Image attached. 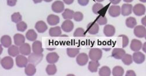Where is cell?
<instances>
[{
    "instance_id": "6da1fadb",
    "label": "cell",
    "mask_w": 146,
    "mask_h": 76,
    "mask_svg": "<svg viewBox=\"0 0 146 76\" xmlns=\"http://www.w3.org/2000/svg\"><path fill=\"white\" fill-rule=\"evenodd\" d=\"M102 50L100 48H94L90 50L89 56L90 59L93 61H99L102 57Z\"/></svg>"
},
{
    "instance_id": "7a4b0ae2",
    "label": "cell",
    "mask_w": 146,
    "mask_h": 76,
    "mask_svg": "<svg viewBox=\"0 0 146 76\" xmlns=\"http://www.w3.org/2000/svg\"><path fill=\"white\" fill-rule=\"evenodd\" d=\"M1 64L4 69L10 70L13 67L14 61L11 57L10 56H6L1 59Z\"/></svg>"
},
{
    "instance_id": "3957f363",
    "label": "cell",
    "mask_w": 146,
    "mask_h": 76,
    "mask_svg": "<svg viewBox=\"0 0 146 76\" xmlns=\"http://www.w3.org/2000/svg\"><path fill=\"white\" fill-rule=\"evenodd\" d=\"M43 57V54H37L33 52L29 55L28 59L30 63L34 64L35 65H36L41 61Z\"/></svg>"
},
{
    "instance_id": "277c9868",
    "label": "cell",
    "mask_w": 146,
    "mask_h": 76,
    "mask_svg": "<svg viewBox=\"0 0 146 76\" xmlns=\"http://www.w3.org/2000/svg\"><path fill=\"white\" fill-rule=\"evenodd\" d=\"M52 10L54 12L57 13H62L64 9V3L60 1H56L52 5Z\"/></svg>"
},
{
    "instance_id": "5b68a950",
    "label": "cell",
    "mask_w": 146,
    "mask_h": 76,
    "mask_svg": "<svg viewBox=\"0 0 146 76\" xmlns=\"http://www.w3.org/2000/svg\"><path fill=\"white\" fill-rule=\"evenodd\" d=\"M132 10L135 15L140 16L144 15L146 12V9L143 4L137 3L134 6Z\"/></svg>"
},
{
    "instance_id": "8992f818",
    "label": "cell",
    "mask_w": 146,
    "mask_h": 76,
    "mask_svg": "<svg viewBox=\"0 0 146 76\" xmlns=\"http://www.w3.org/2000/svg\"><path fill=\"white\" fill-rule=\"evenodd\" d=\"M134 33L136 36L139 38H142L146 35V28L143 26H137L134 28Z\"/></svg>"
},
{
    "instance_id": "52a82bcc",
    "label": "cell",
    "mask_w": 146,
    "mask_h": 76,
    "mask_svg": "<svg viewBox=\"0 0 146 76\" xmlns=\"http://www.w3.org/2000/svg\"><path fill=\"white\" fill-rule=\"evenodd\" d=\"M16 64L19 67H24L28 65L29 59L24 56L19 55L16 59Z\"/></svg>"
},
{
    "instance_id": "ba28073f",
    "label": "cell",
    "mask_w": 146,
    "mask_h": 76,
    "mask_svg": "<svg viewBox=\"0 0 146 76\" xmlns=\"http://www.w3.org/2000/svg\"><path fill=\"white\" fill-rule=\"evenodd\" d=\"M133 60L135 63L141 64L143 63L145 60V56L144 54L140 51H136L133 54Z\"/></svg>"
},
{
    "instance_id": "9c48e42d",
    "label": "cell",
    "mask_w": 146,
    "mask_h": 76,
    "mask_svg": "<svg viewBox=\"0 0 146 76\" xmlns=\"http://www.w3.org/2000/svg\"><path fill=\"white\" fill-rule=\"evenodd\" d=\"M108 13L112 17L115 18L118 17L121 14V8L119 6L112 5L109 7Z\"/></svg>"
},
{
    "instance_id": "30bf717a",
    "label": "cell",
    "mask_w": 146,
    "mask_h": 76,
    "mask_svg": "<svg viewBox=\"0 0 146 76\" xmlns=\"http://www.w3.org/2000/svg\"><path fill=\"white\" fill-rule=\"evenodd\" d=\"M88 56L85 53H83L79 54L76 58L77 63L80 66L86 65L88 63Z\"/></svg>"
},
{
    "instance_id": "8fae6325",
    "label": "cell",
    "mask_w": 146,
    "mask_h": 76,
    "mask_svg": "<svg viewBox=\"0 0 146 76\" xmlns=\"http://www.w3.org/2000/svg\"><path fill=\"white\" fill-rule=\"evenodd\" d=\"M87 31L91 35H95L99 31V25L95 22H90L87 26Z\"/></svg>"
},
{
    "instance_id": "7c38bea8",
    "label": "cell",
    "mask_w": 146,
    "mask_h": 76,
    "mask_svg": "<svg viewBox=\"0 0 146 76\" xmlns=\"http://www.w3.org/2000/svg\"><path fill=\"white\" fill-rule=\"evenodd\" d=\"M125 54V51L123 49L120 48H115L112 52V56L117 59H122Z\"/></svg>"
},
{
    "instance_id": "4fadbf2b",
    "label": "cell",
    "mask_w": 146,
    "mask_h": 76,
    "mask_svg": "<svg viewBox=\"0 0 146 76\" xmlns=\"http://www.w3.org/2000/svg\"><path fill=\"white\" fill-rule=\"evenodd\" d=\"M61 28L65 32H70L74 28V24L71 20H66L61 25Z\"/></svg>"
},
{
    "instance_id": "5bb4252c",
    "label": "cell",
    "mask_w": 146,
    "mask_h": 76,
    "mask_svg": "<svg viewBox=\"0 0 146 76\" xmlns=\"http://www.w3.org/2000/svg\"><path fill=\"white\" fill-rule=\"evenodd\" d=\"M132 5L129 3H124L122 5L121 8V14L123 16H128L132 13Z\"/></svg>"
},
{
    "instance_id": "9a60e30c",
    "label": "cell",
    "mask_w": 146,
    "mask_h": 76,
    "mask_svg": "<svg viewBox=\"0 0 146 76\" xmlns=\"http://www.w3.org/2000/svg\"><path fill=\"white\" fill-rule=\"evenodd\" d=\"M32 50L33 52L37 54H40L43 51V49L42 47V43L40 41H36L32 44Z\"/></svg>"
},
{
    "instance_id": "2e32d148",
    "label": "cell",
    "mask_w": 146,
    "mask_h": 76,
    "mask_svg": "<svg viewBox=\"0 0 146 76\" xmlns=\"http://www.w3.org/2000/svg\"><path fill=\"white\" fill-rule=\"evenodd\" d=\"M103 32L107 37H111L114 36L115 33V28L111 25H106L103 29Z\"/></svg>"
},
{
    "instance_id": "e0dca14e",
    "label": "cell",
    "mask_w": 146,
    "mask_h": 76,
    "mask_svg": "<svg viewBox=\"0 0 146 76\" xmlns=\"http://www.w3.org/2000/svg\"><path fill=\"white\" fill-rule=\"evenodd\" d=\"M142 48V43L140 40L136 39H132L131 42L130 48L132 51H138Z\"/></svg>"
},
{
    "instance_id": "ac0fdd59",
    "label": "cell",
    "mask_w": 146,
    "mask_h": 76,
    "mask_svg": "<svg viewBox=\"0 0 146 76\" xmlns=\"http://www.w3.org/2000/svg\"><path fill=\"white\" fill-rule=\"evenodd\" d=\"M59 59V56L55 52L49 53L47 55L46 57L47 62L52 64L56 63L58 61Z\"/></svg>"
},
{
    "instance_id": "d6986e66",
    "label": "cell",
    "mask_w": 146,
    "mask_h": 76,
    "mask_svg": "<svg viewBox=\"0 0 146 76\" xmlns=\"http://www.w3.org/2000/svg\"><path fill=\"white\" fill-rule=\"evenodd\" d=\"M35 27L38 32L40 33H43L48 29L47 25L46 23L42 20H40L36 22Z\"/></svg>"
},
{
    "instance_id": "ffe728a7",
    "label": "cell",
    "mask_w": 146,
    "mask_h": 76,
    "mask_svg": "<svg viewBox=\"0 0 146 76\" xmlns=\"http://www.w3.org/2000/svg\"><path fill=\"white\" fill-rule=\"evenodd\" d=\"M19 48L20 53L22 55L28 56L31 54V47L29 44H23Z\"/></svg>"
},
{
    "instance_id": "44dd1931",
    "label": "cell",
    "mask_w": 146,
    "mask_h": 76,
    "mask_svg": "<svg viewBox=\"0 0 146 76\" xmlns=\"http://www.w3.org/2000/svg\"><path fill=\"white\" fill-rule=\"evenodd\" d=\"M14 43L17 46H20L25 43V37L23 35L20 33L15 34L13 37Z\"/></svg>"
},
{
    "instance_id": "7402d4cb",
    "label": "cell",
    "mask_w": 146,
    "mask_h": 76,
    "mask_svg": "<svg viewBox=\"0 0 146 76\" xmlns=\"http://www.w3.org/2000/svg\"><path fill=\"white\" fill-rule=\"evenodd\" d=\"M47 21L50 25H55L59 23L60 18L58 15L51 14L48 16Z\"/></svg>"
},
{
    "instance_id": "603a6c76",
    "label": "cell",
    "mask_w": 146,
    "mask_h": 76,
    "mask_svg": "<svg viewBox=\"0 0 146 76\" xmlns=\"http://www.w3.org/2000/svg\"><path fill=\"white\" fill-rule=\"evenodd\" d=\"M25 72L27 76H31L35 75L36 72L35 66L34 64L30 63L25 67Z\"/></svg>"
},
{
    "instance_id": "cb8c5ba5",
    "label": "cell",
    "mask_w": 146,
    "mask_h": 76,
    "mask_svg": "<svg viewBox=\"0 0 146 76\" xmlns=\"http://www.w3.org/2000/svg\"><path fill=\"white\" fill-rule=\"evenodd\" d=\"M1 42L2 46L6 48H9L12 44L11 37L8 35H5L1 38Z\"/></svg>"
},
{
    "instance_id": "d4e9b609",
    "label": "cell",
    "mask_w": 146,
    "mask_h": 76,
    "mask_svg": "<svg viewBox=\"0 0 146 76\" xmlns=\"http://www.w3.org/2000/svg\"><path fill=\"white\" fill-rule=\"evenodd\" d=\"M49 34L52 37L59 36L62 34V31L60 26L52 27L49 30Z\"/></svg>"
},
{
    "instance_id": "484cf974",
    "label": "cell",
    "mask_w": 146,
    "mask_h": 76,
    "mask_svg": "<svg viewBox=\"0 0 146 76\" xmlns=\"http://www.w3.org/2000/svg\"><path fill=\"white\" fill-rule=\"evenodd\" d=\"M8 53L9 55L13 57L17 56L19 55L20 53L19 48L17 45H12L8 48Z\"/></svg>"
},
{
    "instance_id": "4316f807",
    "label": "cell",
    "mask_w": 146,
    "mask_h": 76,
    "mask_svg": "<svg viewBox=\"0 0 146 76\" xmlns=\"http://www.w3.org/2000/svg\"><path fill=\"white\" fill-rule=\"evenodd\" d=\"M100 66V64L98 61H91L89 63L88 68L90 72L92 73L96 72L98 70V68Z\"/></svg>"
},
{
    "instance_id": "83f0119b",
    "label": "cell",
    "mask_w": 146,
    "mask_h": 76,
    "mask_svg": "<svg viewBox=\"0 0 146 76\" xmlns=\"http://www.w3.org/2000/svg\"><path fill=\"white\" fill-rule=\"evenodd\" d=\"M26 37L30 41H35L37 38V34L33 29L29 30L26 33Z\"/></svg>"
},
{
    "instance_id": "f1b7e54d",
    "label": "cell",
    "mask_w": 146,
    "mask_h": 76,
    "mask_svg": "<svg viewBox=\"0 0 146 76\" xmlns=\"http://www.w3.org/2000/svg\"><path fill=\"white\" fill-rule=\"evenodd\" d=\"M75 13L73 10L69 9H66L62 13V16L65 19L70 20L73 18V16Z\"/></svg>"
},
{
    "instance_id": "f546056e",
    "label": "cell",
    "mask_w": 146,
    "mask_h": 76,
    "mask_svg": "<svg viewBox=\"0 0 146 76\" xmlns=\"http://www.w3.org/2000/svg\"><path fill=\"white\" fill-rule=\"evenodd\" d=\"M136 20L134 17H130L127 18L125 20V24L127 27L129 28H133L136 25Z\"/></svg>"
},
{
    "instance_id": "4dcf8cb0",
    "label": "cell",
    "mask_w": 146,
    "mask_h": 76,
    "mask_svg": "<svg viewBox=\"0 0 146 76\" xmlns=\"http://www.w3.org/2000/svg\"><path fill=\"white\" fill-rule=\"evenodd\" d=\"M80 49L77 48H69L67 49L66 52L69 57L74 58L76 57L79 53Z\"/></svg>"
},
{
    "instance_id": "1f68e13d",
    "label": "cell",
    "mask_w": 146,
    "mask_h": 76,
    "mask_svg": "<svg viewBox=\"0 0 146 76\" xmlns=\"http://www.w3.org/2000/svg\"><path fill=\"white\" fill-rule=\"evenodd\" d=\"M124 73L123 68L121 66H117L112 70L113 75L114 76H122Z\"/></svg>"
},
{
    "instance_id": "d6a6232c",
    "label": "cell",
    "mask_w": 146,
    "mask_h": 76,
    "mask_svg": "<svg viewBox=\"0 0 146 76\" xmlns=\"http://www.w3.org/2000/svg\"><path fill=\"white\" fill-rule=\"evenodd\" d=\"M99 75L100 76H109L111 75V71L108 67H102L99 70Z\"/></svg>"
},
{
    "instance_id": "836d02e7",
    "label": "cell",
    "mask_w": 146,
    "mask_h": 76,
    "mask_svg": "<svg viewBox=\"0 0 146 76\" xmlns=\"http://www.w3.org/2000/svg\"><path fill=\"white\" fill-rule=\"evenodd\" d=\"M121 59L123 63L126 65H129L133 62V57L129 54H125Z\"/></svg>"
},
{
    "instance_id": "e575fe53",
    "label": "cell",
    "mask_w": 146,
    "mask_h": 76,
    "mask_svg": "<svg viewBox=\"0 0 146 76\" xmlns=\"http://www.w3.org/2000/svg\"><path fill=\"white\" fill-rule=\"evenodd\" d=\"M57 71V67L54 64L48 65L46 68V71L48 75H54Z\"/></svg>"
},
{
    "instance_id": "d590c367",
    "label": "cell",
    "mask_w": 146,
    "mask_h": 76,
    "mask_svg": "<svg viewBox=\"0 0 146 76\" xmlns=\"http://www.w3.org/2000/svg\"><path fill=\"white\" fill-rule=\"evenodd\" d=\"M104 6L101 3H96L93 5L92 7V11L95 14L97 15L100 13L102 10Z\"/></svg>"
},
{
    "instance_id": "8d00e7d4",
    "label": "cell",
    "mask_w": 146,
    "mask_h": 76,
    "mask_svg": "<svg viewBox=\"0 0 146 76\" xmlns=\"http://www.w3.org/2000/svg\"><path fill=\"white\" fill-rule=\"evenodd\" d=\"M11 20L13 22L18 23L22 20V16L19 12L15 13L12 15Z\"/></svg>"
},
{
    "instance_id": "74e56055",
    "label": "cell",
    "mask_w": 146,
    "mask_h": 76,
    "mask_svg": "<svg viewBox=\"0 0 146 76\" xmlns=\"http://www.w3.org/2000/svg\"><path fill=\"white\" fill-rule=\"evenodd\" d=\"M17 27L18 30L23 32L26 30L28 27V26L24 21H21L17 23Z\"/></svg>"
},
{
    "instance_id": "f35d334b",
    "label": "cell",
    "mask_w": 146,
    "mask_h": 76,
    "mask_svg": "<svg viewBox=\"0 0 146 76\" xmlns=\"http://www.w3.org/2000/svg\"><path fill=\"white\" fill-rule=\"evenodd\" d=\"M96 21L98 24L100 25H104L107 23V19L106 16L100 15L96 19Z\"/></svg>"
},
{
    "instance_id": "ab89813d",
    "label": "cell",
    "mask_w": 146,
    "mask_h": 76,
    "mask_svg": "<svg viewBox=\"0 0 146 76\" xmlns=\"http://www.w3.org/2000/svg\"><path fill=\"white\" fill-rule=\"evenodd\" d=\"M73 36L74 37H84L85 36V31L83 28L78 27L76 29L74 32Z\"/></svg>"
},
{
    "instance_id": "60d3db41",
    "label": "cell",
    "mask_w": 146,
    "mask_h": 76,
    "mask_svg": "<svg viewBox=\"0 0 146 76\" xmlns=\"http://www.w3.org/2000/svg\"><path fill=\"white\" fill-rule=\"evenodd\" d=\"M84 15L82 13L80 12H76L75 13L73 16L74 20L77 22L81 21L83 19Z\"/></svg>"
},
{
    "instance_id": "b9f144b4",
    "label": "cell",
    "mask_w": 146,
    "mask_h": 76,
    "mask_svg": "<svg viewBox=\"0 0 146 76\" xmlns=\"http://www.w3.org/2000/svg\"><path fill=\"white\" fill-rule=\"evenodd\" d=\"M119 37H121L123 39V48H125L128 46L129 43V39L127 36L124 35H120Z\"/></svg>"
},
{
    "instance_id": "7bdbcfd3",
    "label": "cell",
    "mask_w": 146,
    "mask_h": 76,
    "mask_svg": "<svg viewBox=\"0 0 146 76\" xmlns=\"http://www.w3.org/2000/svg\"><path fill=\"white\" fill-rule=\"evenodd\" d=\"M78 2L82 6H86L88 4L89 0H78Z\"/></svg>"
},
{
    "instance_id": "ee69618b",
    "label": "cell",
    "mask_w": 146,
    "mask_h": 76,
    "mask_svg": "<svg viewBox=\"0 0 146 76\" xmlns=\"http://www.w3.org/2000/svg\"><path fill=\"white\" fill-rule=\"evenodd\" d=\"M17 0H7V4L10 7H14L17 4Z\"/></svg>"
},
{
    "instance_id": "f6af8a7d",
    "label": "cell",
    "mask_w": 146,
    "mask_h": 76,
    "mask_svg": "<svg viewBox=\"0 0 146 76\" xmlns=\"http://www.w3.org/2000/svg\"><path fill=\"white\" fill-rule=\"evenodd\" d=\"M136 73L133 70H129L126 72L125 76H136Z\"/></svg>"
},
{
    "instance_id": "bcb514c9",
    "label": "cell",
    "mask_w": 146,
    "mask_h": 76,
    "mask_svg": "<svg viewBox=\"0 0 146 76\" xmlns=\"http://www.w3.org/2000/svg\"><path fill=\"white\" fill-rule=\"evenodd\" d=\"M110 2L114 5H116V4H118L120 2L121 0H109Z\"/></svg>"
},
{
    "instance_id": "7dc6e473",
    "label": "cell",
    "mask_w": 146,
    "mask_h": 76,
    "mask_svg": "<svg viewBox=\"0 0 146 76\" xmlns=\"http://www.w3.org/2000/svg\"><path fill=\"white\" fill-rule=\"evenodd\" d=\"M141 22L143 26H146V15L141 19Z\"/></svg>"
},
{
    "instance_id": "c3c4849f",
    "label": "cell",
    "mask_w": 146,
    "mask_h": 76,
    "mask_svg": "<svg viewBox=\"0 0 146 76\" xmlns=\"http://www.w3.org/2000/svg\"><path fill=\"white\" fill-rule=\"evenodd\" d=\"M74 0H63L64 2L67 5H70L73 3Z\"/></svg>"
},
{
    "instance_id": "681fc988",
    "label": "cell",
    "mask_w": 146,
    "mask_h": 76,
    "mask_svg": "<svg viewBox=\"0 0 146 76\" xmlns=\"http://www.w3.org/2000/svg\"><path fill=\"white\" fill-rule=\"evenodd\" d=\"M142 50L144 53H146V42H145L143 45Z\"/></svg>"
},
{
    "instance_id": "f907efd6",
    "label": "cell",
    "mask_w": 146,
    "mask_h": 76,
    "mask_svg": "<svg viewBox=\"0 0 146 76\" xmlns=\"http://www.w3.org/2000/svg\"><path fill=\"white\" fill-rule=\"evenodd\" d=\"M42 1H43V0H33V1H34V2L35 3V4L41 3Z\"/></svg>"
},
{
    "instance_id": "816d5d0a",
    "label": "cell",
    "mask_w": 146,
    "mask_h": 76,
    "mask_svg": "<svg viewBox=\"0 0 146 76\" xmlns=\"http://www.w3.org/2000/svg\"><path fill=\"white\" fill-rule=\"evenodd\" d=\"M124 2L126 3H131L133 1V0H123Z\"/></svg>"
},
{
    "instance_id": "f5cc1de1",
    "label": "cell",
    "mask_w": 146,
    "mask_h": 76,
    "mask_svg": "<svg viewBox=\"0 0 146 76\" xmlns=\"http://www.w3.org/2000/svg\"><path fill=\"white\" fill-rule=\"evenodd\" d=\"M44 1L46 2H50L52 1L53 0H43Z\"/></svg>"
},
{
    "instance_id": "db71d44e",
    "label": "cell",
    "mask_w": 146,
    "mask_h": 76,
    "mask_svg": "<svg viewBox=\"0 0 146 76\" xmlns=\"http://www.w3.org/2000/svg\"><path fill=\"white\" fill-rule=\"evenodd\" d=\"M96 1L98 2H101L103 1L104 0H96Z\"/></svg>"
},
{
    "instance_id": "11a10c76",
    "label": "cell",
    "mask_w": 146,
    "mask_h": 76,
    "mask_svg": "<svg viewBox=\"0 0 146 76\" xmlns=\"http://www.w3.org/2000/svg\"><path fill=\"white\" fill-rule=\"evenodd\" d=\"M139 1L143 3H146V0H139Z\"/></svg>"
},
{
    "instance_id": "9f6ffc18",
    "label": "cell",
    "mask_w": 146,
    "mask_h": 76,
    "mask_svg": "<svg viewBox=\"0 0 146 76\" xmlns=\"http://www.w3.org/2000/svg\"><path fill=\"white\" fill-rule=\"evenodd\" d=\"M145 37V39L146 40V35H145V37Z\"/></svg>"
}]
</instances>
